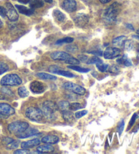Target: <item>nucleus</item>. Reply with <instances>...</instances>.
<instances>
[{
	"label": "nucleus",
	"mask_w": 139,
	"mask_h": 154,
	"mask_svg": "<svg viewBox=\"0 0 139 154\" xmlns=\"http://www.w3.org/2000/svg\"><path fill=\"white\" fill-rule=\"evenodd\" d=\"M13 140H14V139H12V138L6 137V138H4V143H6V144L8 145V143H11Z\"/></svg>",
	"instance_id": "09e8293b"
},
{
	"label": "nucleus",
	"mask_w": 139,
	"mask_h": 154,
	"mask_svg": "<svg viewBox=\"0 0 139 154\" xmlns=\"http://www.w3.org/2000/svg\"><path fill=\"white\" fill-rule=\"evenodd\" d=\"M31 8H39L43 7L44 6V3L43 0H30L29 2Z\"/></svg>",
	"instance_id": "b1692460"
},
{
	"label": "nucleus",
	"mask_w": 139,
	"mask_h": 154,
	"mask_svg": "<svg viewBox=\"0 0 139 154\" xmlns=\"http://www.w3.org/2000/svg\"><path fill=\"white\" fill-rule=\"evenodd\" d=\"M52 16H53V17H54V19L57 21H58V22L63 23L66 19L65 15L62 12L60 11V10H57V9L54 10V11H53Z\"/></svg>",
	"instance_id": "6ab92c4d"
},
{
	"label": "nucleus",
	"mask_w": 139,
	"mask_h": 154,
	"mask_svg": "<svg viewBox=\"0 0 139 154\" xmlns=\"http://www.w3.org/2000/svg\"><path fill=\"white\" fill-rule=\"evenodd\" d=\"M96 65H97V68L101 72H105V71L108 70V68L109 67V64H107V63H100Z\"/></svg>",
	"instance_id": "473e14b6"
},
{
	"label": "nucleus",
	"mask_w": 139,
	"mask_h": 154,
	"mask_svg": "<svg viewBox=\"0 0 139 154\" xmlns=\"http://www.w3.org/2000/svg\"><path fill=\"white\" fill-rule=\"evenodd\" d=\"M77 58H78V60L79 61H82V62H84V63H86L87 60H88L87 56L84 55V54L78 55V57H77Z\"/></svg>",
	"instance_id": "a18cd8bd"
},
{
	"label": "nucleus",
	"mask_w": 139,
	"mask_h": 154,
	"mask_svg": "<svg viewBox=\"0 0 139 154\" xmlns=\"http://www.w3.org/2000/svg\"><path fill=\"white\" fill-rule=\"evenodd\" d=\"M87 113H88V111L83 110V111H77V112L76 113V114H75V116H76V118L79 119V118H82L83 116H84L85 115H86Z\"/></svg>",
	"instance_id": "a19ab883"
},
{
	"label": "nucleus",
	"mask_w": 139,
	"mask_h": 154,
	"mask_svg": "<svg viewBox=\"0 0 139 154\" xmlns=\"http://www.w3.org/2000/svg\"><path fill=\"white\" fill-rule=\"evenodd\" d=\"M121 11V5L115 2L105 10L103 14V20L107 25H112L117 20V17Z\"/></svg>",
	"instance_id": "f257e3e1"
},
{
	"label": "nucleus",
	"mask_w": 139,
	"mask_h": 154,
	"mask_svg": "<svg viewBox=\"0 0 139 154\" xmlns=\"http://www.w3.org/2000/svg\"><path fill=\"white\" fill-rule=\"evenodd\" d=\"M38 130L36 129V128H27L26 130H25V131L21 132V133L18 134L17 135H16L18 139H26V138L31 137L35 136L37 134H38Z\"/></svg>",
	"instance_id": "4468645a"
},
{
	"label": "nucleus",
	"mask_w": 139,
	"mask_h": 154,
	"mask_svg": "<svg viewBox=\"0 0 139 154\" xmlns=\"http://www.w3.org/2000/svg\"><path fill=\"white\" fill-rule=\"evenodd\" d=\"M124 126H125V122L124 119H122L121 122L118 124V126H117V131H118L119 135H121L122 132L124 131Z\"/></svg>",
	"instance_id": "58836bf2"
},
{
	"label": "nucleus",
	"mask_w": 139,
	"mask_h": 154,
	"mask_svg": "<svg viewBox=\"0 0 139 154\" xmlns=\"http://www.w3.org/2000/svg\"><path fill=\"white\" fill-rule=\"evenodd\" d=\"M74 39L70 38V37H66V38L58 39V40L56 42V44L57 45H60V44H70L72 43L73 42Z\"/></svg>",
	"instance_id": "c85d7f7f"
},
{
	"label": "nucleus",
	"mask_w": 139,
	"mask_h": 154,
	"mask_svg": "<svg viewBox=\"0 0 139 154\" xmlns=\"http://www.w3.org/2000/svg\"><path fill=\"white\" fill-rule=\"evenodd\" d=\"M9 70V66L6 63L0 62V75H2L4 73L7 72Z\"/></svg>",
	"instance_id": "f704fd0d"
},
{
	"label": "nucleus",
	"mask_w": 139,
	"mask_h": 154,
	"mask_svg": "<svg viewBox=\"0 0 139 154\" xmlns=\"http://www.w3.org/2000/svg\"><path fill=\"white\" fill-rule=\"evenodd\" d=\"M20 140H13L11 143H10L8 144L7 146V149H14L17 148L18 146L20 145Z\"/></svg>",
	"instance_id": "7c9ffc66"
},
{
	"label": "nucleus",
	"mask_w": 139,
	"mask_h": 154,
	"mask_svg": "<svg viewBox=\"0 0 139 154\" xmlns=\"http://www.w3.org/2000/svg\"><path fill=\"white\" fill-rule=\"evenodd\" d=\"M67 68L70 69H73L74 71H77V72H80V73H88L90 71V69L84 68V67H79V66H77V65H68Z\"/></svg>",
	"instance_id": "393cba45"
},
{
	"label": "nucleus",
	"mask_w": 139,
	"mask_h": 154,
	"mask_svg": "<svg viewBox=\"0 0 139 154\" xmlns=\"http://www.w3.org/2000/svg\"><path fill=\"white\" fill-rule=\"evenodd\" d=\"M29 124L23 121H16L10 123L8 126V130L10 133L17 135L29 128Z\"/></svg>",
	"instance_id": "7ed1b4c3"
},
{
	"label": "nucleus",
	"mask_w": 139,
	"mask_h": 154,
	"mask_svg": "<svg viewBox=\"0 0 139 154\" xmlns=\"http://www.w3.org/2000/svg\"><path fill=\"white\" fill-rule=\"evenodd\" d=\"M138 53H139V48H138Z\"/></svg>",
	"instance_id": "bf43d9fd"
},
{
	"label": "nucleus",
	"mask_w": 139,
	"mask_h": 154,
	"mask_svg": "<svg viewBox=\"0 0 139 154\" xmlns=\"http://www.w3.org/2000/svg\"><path fill=\"white\" fill-rule=\"evenodd\" d=\"M103 63V60L96 56V57H93L92 58H89V59L87 60L86 64L92 65V64H98V63Z\"/></svg>",
	"instance_id": "c756f323"
},
{
	"label": "nucleus",
	"mask_w": 139,
	"mask_h": 154,
	"mask_svg": "<svg viewBox=\"0 0 139 154\" xmlns=\"http://www.w3.org/2000/svg\"><path fill=\"white\" fill-rule=\"evenodd\" d=\"M2 92L4 94H6L8 96H10V97H13L14 96V93H13L12 91L8 88H7L6 86H4L3 88H2Z\"/></svg>",
	"instance_id": "e433bc0d"
},
{
	"label": "nucleus",
	"mask_w": 139,
	"mask_h": 154,
	"mask_svg": "<svg viewBox=\"0 0 139 154\" xmlns=\"http://www.w3.org/2000/svg\"><path fill=\"white\" fill-rule=\"evenodd\" d=\"M0 16L4 18L6 17V8L1 6H0Z\"/></svg>",
	"instance_id": "49530a36"
},
{
	"label": "nucleus",
	"mask_w": 139,
	"mask_h": 154,
	"mask_svg": "<svg viewBox=\"0 0 139 154\" xmlns=\"http://www.w3.org/2000/svg\"><path fill=\"white\" fill-rule=\"evenodd\" d=\"M42 109L44 115L47 118H53L58 109V107L55 103L50 100H46L42 104Z\"/></svg>",
	"instance_id": "39448f33"
},
{
	"label": "nucleus",
	"mask_w": 139,
	"mask_h": 154,
	"mask_svg": "<svg viewBox=\"0 0 139 154\" xmlns=\"http://www.w3.org/2000/svg\"><path fill=\"white\" fill-rule=\"evenodd\" d=\"M18 94L21 98H25L29 96V91L25 86H20L18 89Z\"/></svg>",
	"instance_id": "bb28decb"
},
{
	"label": "nucleus",
	"mask_w": 139,
	"mask_h": 154,
	"mask_svg": "<svg viewBox=\"0 0 139 154\" xmlns=\"http://www.w3.org/2000/svg\"><path fill=\"white\" fill-rule=\"evenodd\" d=\"M14 154H28L31 153L30 151L28 149H18L14 151Z\"/></svg>",
	"instance_id": "37998d69"
},
{
	"label": "nucleus",
	"mask_w": 139,
	"mask_h": 154,
	"mask_svg": "<svg viewBox=\"0 0 139 154\" xmlns=\"http://www.w3.org/2000/svg\"><path fill=\"white\" fill-rule=\"evenodd\" d=\"M45 2H47V3H49V4H52L53 2V0H44Z\"/></svg>",
	"instance_id": "5fc2aeb1"
},
{
	"label": "nucleus",
	"mask_w": 139,
	"mask_h": 154,
	"mask_svg": "<svg viewBox=\"0 0 139 154\" xmlns=\"http://www.w3.org/2000/svg\"><path fill=\"white\" fill-rule=\"evenodd\" d=\"M2 26H3V23H2V21L1 20V19H0V28H1Z\"/></svg>",
	"instance_id": "6e6d98bb"
},
{
	"label": "nucleus",
	"mask_w": 139,
	"mask_h": 154,
	"mask_svg": "<svg viewBox=\"0 0 139 154\" xmlns=\"http://www.w3.org/2000/svg\"><path fill=\"white\" fill-rule=\"evenodd\" d=\"M137 118H138V115H137V113H134L133 114V116H132V118H131V119H130V123H129V126H128V129L129 128H130L131 127H132L134 124V123H135V122H136V119H137Z\"/></svg>",
	"instance_id": "79ce46f5"
},
{
	"label": "nucleus",
	"mask_w": 139,
	"mask_h": 154,
	"mask_svg": "<svg viewBox=\"0 0 139 154\" xmlns=\"http://www.w3.org/2000/svg\"><path fill=\"white\" fill-rule=\"evenodd\" d=\"M54 151V147L50 144H47L45 145H40L37 148V151L39 153H51Z\"/></svg>",
	"instance_id": "a211bd4d"
},
{
	"label": "nucleus",
	"mask_w": 139,
	"mask_h": 154,
	"mask_svg": "<svg viewBox=\"0 0 139 154\" xmlns=\"http://www.w3.org/2000/svg\"><path fill=\"white\" fill-rule=\"evenodd\" d=\"M121 54V50L118 48L109 47L107 48L103 53L104 58L105 59H114V58L119 57Z\"/></svg>",
	"instance_id": "0eeeda50"
},
{
	"label": "nucleus",
	"mask_w": 139,
	"mask_h": 154,
	"mask_svg": "<svg viewBox=\"0 0 139 154\" xmlns=\"http://www.w3.org/2000/svg\"><path fill=\"white\" fill-rule=\"evenodd\" d=\"M60 69H61V68L60 67H58V66H57V65H52L49 67L48 70H49L50 72H51L52 73H56L58 70H60Z\"/></svg>",
	"instance_id": "c03bdc74"
},
{
	"label": "nucleus",
	"mask_w": 139,
	"mask_h": 154,
	"mask_svg": "<svg viewBox=\"0 0 139 154\" xmlns=\"http://www.w3.org/2000/svg\"><path fill=\"white\" fill-rule=\"evenodd\" d=\"M30 89L34 94H42L46 90L47 86L45 84L39 81H34L30 84Z\"/></svg>",
	"instance_id": "6e6552de"
},
{
	"label": "nucleus",
	"mask_w": 139,
	"mask_h": 154,
	"mask_svg": "<svg viewBox=\"0 0 139 154\" xmlns=\"http://www.w3.org/2000/svg\"><path fill=\"white\" fill-rule=\"evenodd\" d=\"M40 140L38 139H33L32 140H27V141H24L20 143V147L23 149H31L37 145H39Z\"/></svg>",
	"instance_id": "2eb2a0df"
},
{
	"label": "nucleus",
	"mask_w": 139,
	"mask_h": 154,
	"mask_svg": "<svg viewBox=\"0 0 139 154\" xmlns=\"http://www.w3.org/2000/svg\"><path fill=\"white\" fill-rule=\"evenodd\" d=\"M123 47L127 51H130V50H132L134 48V43L131 39H125Z\"/></svg>",
	"instance_id": "a878e982"
},
{
	"label": "nucleus",
	"mask_w": 139,
	"mask_h": 154,
	"mask_svg": "<svg viewBox=\"0 0 139 154\" xmlns=\"http://www.w3.org/2000/svg\"><path fill=\"white\" fill-rule=\"evenodd\" d=\"M117 63L120 65H124L125 66H126V67H130V66L132 65V61H131L130 58H128L127 55L125 54L121 58H118V59L117 60Z\"/></svg>",
	"instance_id": "4be33fe9"
},
{
	"label": "nucleus",
	"mask_w": 139,
	"mask_h": 154,
	"mask_svg": "<svg viewBox=\"0 0 139 154\" xmlns=\"http://www.w3.org/2000/svg\"><path fill=\"white\" fill-rule=\"evenodd\" d=\"M69 103L67 101H60L58 103V107L59 109H60L61 110H67V109H69Z\"/></svg>",
	"instance_id": "c9c22d12"
},
{
	"label": "nucleus",
	"mask_w": 139,
	"mask_h": 154,
	"mask_svg": "<svg viewBox=\"0 0 139 154\" xmlns=\"http://www.w3.org/2000/svg\"><path fill=\"white\" fill-rule=\"evenodd\" d=\"M77 2L76 0H64L62 4V8L67 12L71 13L77 10Z\"/></svg>",
	"instance_id": "f8f14e48"
},
{
	"label": "nucleus",
	"mask_w": 139,
	"mask_h": 154,
	"mask_svg": "<svg viewBox=\"0 0 139 154\" xmlns=\"http://www.w3.org/2000/svg\"><path fill=\"white\" fill-rule=\"evenodd\" d=\"M125 26H126L127 28L130 29V30H132V31H134V29L132 25H131V24H129V23H127L125 24Z\"/></svg>",
	"instance_id": "3c124183"
},
{
	"label": "nucleus",
	"mask_w": 139,
	"mask_h": 154,
	"mask_svg": "<svg viewBox=\"0 0 139 154\" xmlns=\"http://www.w3.org/2000/svg\"><path fill=\"white\" fill-rule=\"evenodd\" d=\"M42 142L45 144H57L59 142V138L55 135H47L42 138Z\"/></svg>",
	"instance_id": "dca6fc26"
},
{
	"label": "nucleus",
	"mask_w": 139,
	"mask_h": 154,
	"mask_svg": "<svg viewBox=\"0 0 139 154\" xmlns=\"http://www.w3.org/2000/svg\"><path fill=\"white\" fill-rule=\"evenodd\" d=\"M108 70L111 73L117 74V73H119V68L116 65H112L111 67H109Z\"/></svg>",
	"instance_id": "ea45409f"
},
{
	"label": "nucleus",
	"mask_w": 139,
	"mask_h": 154,
	"mask_svg": "<svg viewBox=\"0 0 139 154\" xmlns=\"http://www.w3.org/2000/svg\"><path fill=\"white\" fill-rule=\"evenodd\" d=\"M125 39H127V38L124 35L119 36L117 37V38H116L113 39V41H112V44H113V46L117 48L123 47Z\"/></svg>",
	"instance_id": "aec40b11"
},
{
	"label": "nucleus",
	"mask_w": 139,
	"mask_h": 154,
	"mask_svg": "<svg viewBox=\"0 0 139 154\" xmlns=\"http://www.w3.org/2000/svg\"><path fill=\"white\" fill-rule=\"evenodd\" d=\"M90 54H92L97 56H102L103 55V51L102 50H92V51L88 52Z\"/></svg>",
	"instance_id": "de8ad7c7"
},
{
	"label": "nucleus",
	"mask_w": 139,
	"mask_h": 154,
	"mask_svg": "<svg viewBox=\"0 0 139 154\" xmlns=\"http://www.w3.org/2000/svg\"><path fill=\"white\" fill-rule=\"evenodd\" d=\"M6 16L8 19L11 21H17L18 19V14L15 8L10 2L6 4Z\"/></svg>",
	"instance_id": "9d476101"
},
{
	"label": "nucleus",
	"mask_w": 139,
	"mask_h": 154,
	"mask_svg": "<svg viewBox=\"0 0 139 154\" xmlns=\"http://www.w3.org/2000/svg\"><path fill=\"white\" fill-rule=\"evenodd\" d=\"M15 7L17 8L18 11L20 14H23L24 15L31 16L34 13V9L33 8H28L24 6H21V5H15Z\"/></svg>",
	"instance_id": "f3484780"
},
{
	"label": "nucleus",
	"mask_w": 139,
	"mask_h": 154,
	"mask_svg": "<svg viewBox=\"0 0 139 154\" xmlns=\"http://www.w3.org/2000/svg\"><path fill=\"white\" fill-rule=\"evenodd\" d=\"M56 74H58V75H62V76H65L66 77V78H74V77H76V75H74L73 73H72L70 71H64L62 70V69L60 70H58Z\"/></svg>",
	"instance_id": "cd10ccee"
},
{
	"label": "nucleus",
	"mask_w": 139,
	"mask_h": 154,
	"mask_svg": "<svg viewBox=\"0 0 139 154\" xmlns=\"http://www.w3.org/2000/svg\"><path fill=\"white\" fill-rule=\"evenodd\" d=\"M50 57H51L52 59L54 60L65 61L68 58L71 57V55L69 53L63 51H55L50 54Z\"/></svg>",
	"instance_id": "ddd939ff"
},
{
	"label": "nucleus",
	"mask_w": 139,
	"mask_h": 154,
	"mask_svg": "<svg viewBox=\"0 0 139 154\" xmlns=\"http://www.w3.org/2000/svg\"><path fill=\"white\" fill-rule=\"evenodd\" d=\"M36 75L39 78L42 79H45V80H57V78L56 76L44 72L37 73Z\"/></svg>",
	"instance_id": "5701e85b"
},
{
	"label": "nucleus",
	"mask_w": 139,
	"mask_h": 154,
	"mask_svg": "<svg viewBox=\"0 0 139 154\" xmlns=\"http://www.w3.org/2000/svg\"><path fill=\"white\" fill-rule=\"evenodd\" d=\"M65 63L66 64H68V65H78L79 64L80 61L77 59V58H75L73 57H69L67 59L65 60Z\"/></svg>",
	"instance_id": "2f4dec72"
},
{
	"label": "nucleus",
	"mask_w": 139,
	"mask_h": 154,
	"mask_svg": "<svg viewBox=\"0 0 139 154\" xmlns=\"http://www.w3.org/2000/svg\"><path fill=\"white\" fill-rule=\"evenodd\" d=\"M82 108V105L79 103H69V109L71 111H77L79 109Z\"/></svg>",
	"instance_id": "72a5a7b5"
},
{
	"label": "nucleus",
	"mask_w": 139,
	"mask_h": 154,
	"mask_svg": "<svg viewBox=\"0 0 139 154\" xmlns=\"http://www.w3.org/2000/svg\"><path fill=\"white\" fill-rule=\"evenodd\" d=\"M17 1L19 2L20 4H26L29 3V2H30V0H17Z\"/></svg>",
	"instance_id": "8fccbe9b"
},
{
	"label": "nucleus",
	"mask_w": 139,
	"mask_h": 154,
	"mask_svg": "<svg viewBox=\"0 0 139 154\" xmlns=\"http://www.w3.org/2000/svg\"><path fill=\"white\" fill-rule=\"evenodd\" d=\"M137 34H138V35H139V29H138V30H137Z\"/></svg>",
	"instance_id": "13d9d810"
},
{
	"label": "nucleus",
	"mask_w": 139,
	"mask_h": 154,
	"mask_svg": "<svg viewBox=\"0 0 139 154\" xmlns=\"http://www.w3.org/2000/svg\"><path fill=\"white\" fill-rule=\"evenodd\" d=\"M44 113L42 110L35 107H30L25 111V116L33 122H39L44 118Z\"/></svg>",
	"instance_id": "20e7f679"
},
{
	"label": "nucleus",
	"mask_w": 139,
	"mask_h": 154,
	"mask_svg": "<svg viewBox=\"0 0 139 154\" xmlns=\"http://www.w3.org/2000/svg\"><path fill=\"white\" fill-rule=\"evenodd\" d=\"M135 129H136V130H135V131H134V132H136V131H138V130H139V125H138L137 127H136V128Z\"/></svg>",
	"instance_id": "4d7b16f0"
},
{
	"label": "nucleus",
	"mask_w": 139,
	"mask_h": 154,
	"mask_svg": "<svg viewBox=\"0 0 139 154\" xmlns=\"http://www.w3.org/2000/svg\"><path fill=\"white\" fill-rule=\"evenodd\" d=\"M63 86L65 89L69 90V91L78 95H84L85 94V92H86L84 88L79 86L78 84L73 83V82H66L63 84Z\"/></svg>",
	"instance_id": "423d86ee"
},
{
	"label": "nucleus",
	"mask_w": 139,
	"mask_h": 154,
	"mask_svg": "<svg viewBox=\"0 0 139 154\" xmlns=\"http://www.w3.org/2000/svg\"><path fill=\"white\" fill-rule=\"evenodd\" d=\"M111 1V0H100V2H101V3L104 4H107V3H109V2H110Z\"/></svg>",
	"instance_id": "603ef678"
},
{
	"label": "nucleus",
	"mask_w": 139,
	"mask_h": 154,
	"mask_svg": "<svg viewBox=\"0 0 139 154\" xmlns=\"http://www.w3.org/2000/svg\"><path fill=\"white\" fill-rule=\"evenodd\" d=\"M66 50L68 52H76L78 50V47H77L76 45L71 44L67 46H66Z\"/></svg>",
	"instance_id": "4c0bfd02"
},
{
	"label": "nucleus",
	"mask_w": 139,
	"mask_h": 154,
	"mask_svg": "<svg viewBox=\"0 0 139 154\" xmlns=\"http://www.w3.org/2000/svg\"><path fill=\"white\" fill-rule=\"evenodd\" d=\"M73 20L75 24L77 26H79V27H84L89 22V17H88L87 14L79 13V14H76V17L73 18Z\"/></svg>",
	"instance_id": "1a4fd4ad"
},
{
	"label": "nucleus",
	"mask_w": 139,
	"mask_h": 154,
	"mask_svg": "<svg viewBox=\"0 0 139 154\" xmlns=\"http://www.w3.org/2000/svg\"><path fill=\"white\" fill-rule=\"evenodd\" d=\"M132 38H135L136 39H138V40H139V35L138 34V35H132Z\"/></svg>",
	"instance_id": "864d4df0"
},
{
	"label": "nucleus",
	"mask_w": 139,
	"mask_h": 154,
	"mask_svg": "<svg viewBox=\"0 0 139 154\" xmlns=\"http://www.w3.org/2000/svg\"><path fill=\"white\" fill-rule=\"evenodd\" d=\"M0 114L4 116H10L15 114V109L7 103H0Z\"/></svg>",
	"instance_id": "9b49d317"
},
{
	"label": "nucleus",
	"mask_w": 139,
	"mask_h": 154,
	"mask_svg": "<svg viewBox=\"0 0 139 154\" xmlns=\"http://www.w3.org/2000/svg\"><path fill=\"white\" fill-rule=\"evenodd\" d=\"M63 119H65V121L66 122H68V123H71V122H73L75 119L74 115L70 111L64 110L63 112Z\"/></svg>",
	"instance_id": "412c9836"
},
{
	"label": "nucleus",
	"mask_w": 139,
	"mask_h": 154,
	"mask_svg": "<svg viewBox=\"0 0 139 154\" xmlns=\"http://www.w3.org/2000/svg\"><path fill=\"white\" fill-rule=\"evenodd\" d=\"M21 79L17 74L11 73L4 76L1 79V84L4 86H17L22 84Z\"/></svg>",
	"instance_id": "f03ea898"
}]
</instances>
